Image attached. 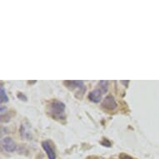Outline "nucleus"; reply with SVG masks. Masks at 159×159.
Masks as SVG:
<instances>
[{
    "instance_id": "nucleus-1",
    "label": "nucleus",
    "mask_w": 159,
    "mask_h": 159,
    "mask_svg": "<svg viewBox=\"0 0 159 159\" xmlns=\"http://www.w3.org/2000/svg\"><path fill=\"white\" fill-rule=\"evenodd\" d=\"M65 108L66 106L63 102L58 100H53L48 105L47 112L52 118L57 120H63L65 118Z\"/></svg>"
},
{
    "instance_id": "nucleus-2",
    "label": "nucleus",
    "mask_w": 159,
    "mask_h": 159,
    "mask_svg": "<svg viewBox=\"0 0 159 159\" xmlns=\"http://www.w3.org/2000/svg\"><path fill=\"white\" fill-rule=\"evenodd\" d=\"M63 84L70 91H74L75 89H78L82 96H84L86 91V87L84 85V82L80 80H66V81H63Z\"/></svg>"
},
{
    "instance_id": "nucleus-3",
    "label": "nucleus",
    "mask_w": 159,
    "mask_h": 159,
    "mask_svg": "<svg viewBox=\"0 0 159 159\" xmlns=\"http://www.w3.org/2000/svg\"><path fill=\"white\" fill-rule=\"evenodd\" d=\"M102 107L107 111H114L117 107V103L112 95H108L102 101Z\"/></svg>"
},
{
    "instance_id": "nucleus-4",
    "label": "nucleus",
    "mask_w": 159,
    "mask_h": 159,
    "mask_svg": "<svg viewBox=\"0 0 159 159\" xmlns=\"http://www.w3.org/2000/svg\"><path fill=\"white\" fill-rule=\"evenodd\" d=\"M2 146L3 149L8 152H13L16 150L17 145L13 139L9 137H6L2 139Z\"/></svg>"
},
{
    "instance_id": "nucleus-5",
    "label": "nucleus",
    "mask_w": 159,
    "mask_h": 159,
    "mask_svg": "<svg viewBox=\"0 0 159 159\" xmlns=\"http://www.w3.org/2000/svg\"><path fill=\"white\" fill-rule=\"evenodd\" d=\"M102 92L98 89H94L93 91H92L91 93L89 94V100H90L91 102H94V103H98V102H101V100H102Z\"/></svg>"
},
{
    "instance_id": "nucleus-6",
    "label": "nucleus",
    "mask_w": 159,
    "mask_h": 159,
    "mask_svg": "<svg viewBox=\"0 0 159 159\" xmlns=\"http://www.w3.org/2000/svg\"><path fill=\"white\" fill-rule=\"evenodd\" d=\"M42 147L43 150L46 152L48 159H56V153H55L54 150L52 149L50 143L48 141H44L42 143Z\"/></svg>"
},
{
    "instance_id": "nucleus-7",
    "label": "nucleus",
    "mask_w": 159,
    "mask_h": 159,
    "mask_svg": "<svg viewBox=\"0 0 159 159\" xmlns=\"http://www.w3.org/2000/svg\"><path fill=\"white\" fill-rule=\"evenodd\" d=\"M22 138L24 139H31L32 134L30 132V126L29 124H22L21 129H20Z\"/></svg>"
},
{
    "instance_id": "nucleus-8",
    "label": "nucleus",
    "mask_w": 159,
    "mask_h": 159,
    "mask_svg": "<svg viewBox=\"0 0 159 159\" xmlns=\"http://www.w3.org/2000/svg\"><path fill=\"white\" fill-rule=\"evenodd\" d=\"M108 81L107 80H102L98 83V89H99L100 91L102 92V93H106L108 89Z\"/></svg>"
},
{
    "instance_id": "nucleus-9",
    "label": "nucleus",
    "mask_w": 159,
    "mask_h": 159,
    "mask_svg": "<svg viewBox=\"0 0 159 159\" xmlns=\"http://www.w3.org/2000/svg\"><path fill=\"white\" fill-rule=\"evenodd\" d=\"M0 102H1V103L8 102V97L3 86H1V89H0Z\"/></svg>"
},
{
    "instance_id": "nucleus-10",
    "label": "nucleus",
    "mask_w": 159,
    "mask_h": 159,
    "mask_svg": "<svg viewBox=\"0 0 159 159\" xmlns=\"http://www.w3.org/2000/svg\"><path fill=\"white\" fill-rule=\"evenodd\" d=\"M100 143L102 144V146L104 147H107V148H111L112 147V143H111V142L106 138H102V140L100 142Z\"/></svg>"
},
{
    "instance_id": "nucleus-11",
    "label": "nucleus",
    "mask_w": 159,
    "mask_h": 159,
    "mask_svg": "<svg viewBox=\"0 0 159 159\" xmlns=\"http://www.w3.org/2000/svg\"><path fill=\"white\" fill-rule=\"evenodd\" d=\"M17 98H18V99H20V100H22V101H24V102H26L27 100V97L24 95L22 92H18V93H17Z\"/></svg>"
},
{
    "instance_id": "nucleus-12",
    "label": "nucleus",
    "mask_w": 159,
    "mask_h": 159,
    "mask_svg": "<svg viewBox=\"0 0 159 159\" xmlns=\"http://www.w3.org/2000/svg\"><path fill=\"white\" fill-rule=\"evenodd\" d=\"M119 157H120V159H136L134 158L133 157L129 156L128 154L126 153H121L120 155H119Z\"/></svg>"
},
{
    "instance_id": "nucleus-13",
    "label": "nucleus",
    "mask_w": 159,
    "mask_h": 159,
    "mask_svg": "<svg viewBox=\"0 0 159 159\" xmlns=\"http://www.w3.org/2000/svg\"><path fill=\"white\" fill-rule=\"evenodd\" d=\"M121 83L123 84H129V81H121Z\"/></svg>"
},
{
    "instance_id": "nucleus-14",
    "label": "nucleus",
    "mask_w": 159,
    "mask_h": 159,
    "mask_svg": "<svg viewBox=\"0 0 159 159\" xmlns=\"http://www.w3.org/2000/svg\"><path fill=\"white\" fill-rule=\"evenodd\" d=\"M28 83H29V84H36L37 81H29V82H28Z\"/></svg>"
},
{
    "instance_id": "nucleus-15",
    "label": "nucleus",
    "mask_w": 159,
    "mask_h": 159,
    "mask_svg": "<svg viewBox=\"0 0 159 159\" xmlns=\"http://www.w3.org/2000/svg\"><path fill=\"white\" fill-rule=\"evenodd\" d=\"M96 159H97V158H96Z\"/></svg>"
}]
</instances>
